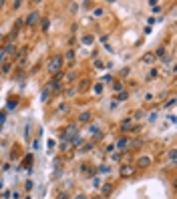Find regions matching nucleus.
<instances>
[{"label":"nucleus","instance_id":"15","mask_svg":"<svg viewBox=\"0 0 177 199\" xmlns=\"http://www.w3.org/2000/svg\"><path fill=\"white\" fill-rule=\"evenodd\" d=\"M169 159L175 161V149H171V151H169Z\"/></svg>","mask_w":177,"mask_h":199},{"label":"nucleus","instance_id":"3","mask_svg":"<svg viewBox=\"0 0 177 199\" xmlns=\"http://www.w3.org/2000/svg\"><path fill=\"white\" fill-rule=\"evenodd\" d=\"M131 173H133V167H129V165H125V167H123V171H121V175H123V177H129Z\"/></svg>","mask_w":177,"mask_h":199},{"label":"nucleus","instance_id":"2","mask_svg":"<svg viewBox=\"0 0 177 199\" xmlns=\"http://www.w3.org/2000/svg\"><path fill=\"white\" fill-rule=\"evenodd\" d=\"M36 20H38V12H30V14L26 16V20H24V22H26L28 26H34V22H36Z\"/></svg>","mask_w":177,"mask_h":199},{"label":"nucleus","instance_id":"19","mask_svg":"<svg viewBox=\"0 0 177 199\" xmlns=\"http://www.w3.org/2000/svg\"><path fill=\"white\" fill-rule=\"evenodd\" d=\"M0 6H4V0H0Z\"/></svg>","mask_w":177,"mask_h":199},{"label":"nucleus","instance_id":"11","mask_svg":"<svg viewBox=\"0 0 177 199\" xmlns=\"http://www.w3.org/2000/svg\"><path fill=\"white\" fill-rule=\"evenodd\" d=\"M43 30H48V18H43Z\"/></svg>","mask_w":177,"mask_h":199},{"label":"nucleus","instance_id":"12","mask_svg":"<svg viewBox=\"0 0 177 199\" xmlns=\"http://www.w3.org/2000/svg\"><path fill=\"white\" fill-rule=\"evenodd\" d=\"M93 185H95V187H101V185H103V181H101V179H99V177H97V179H95V181H93Z\"/></svg>","mask_w":177,"mask_h":199},{"label":"nucleus","instance_id":"5","mask_svg":"<svg viewBox=\"0 0 177 199\" xmlns=\"http://www.w3.org/2000/svg\"><path fill=\"white\" fill-rule=\"evenodd\" d=\"M79 121H81V123H89V121H91V113H81Z\"/></svg>","mask_w":177,"mask_h":199},{"label":"nucleus","instance_id":"10","mask_svg":"<svg viewBox=\"0 0 177 199\" xmlns=\"http://www.w3.org/2000/svg\"><path fill=\"white\" fill-rule=\"evenodd\" d=\"M4 121H6V113H0V129H2V125H4Z\"/></svg>","mask_w":177,"mask_h":199},{"label":"nucleus","instance_id":"14","mask_svg":"<svg viewBox=\"0 0 177 199\" xmlns=\"http://www.w3.org/2000/svg\"><path fill=\"white\" fill-rule=\"evenodd\" d=\"M83 42H85V44H91V42H93V36H85Z\"/></svg>","mask_w":177,"mask_h":199},{"label":"nucleus","instance_id":"21","mask_svg":"<svg viewBox=\"0 0 177 199\" xmlns=\"http://www.w3.org/2000/svg\"><path fill=\"white\" fill-rule=\"evenodd\" d=\"M0 167H2V165H0Z\"/></svg>","mask_w":177,"mask_h":199},{"label":"nucleus","instance_id":"7","mask_svg":"<svg viewBox=\"0 0 177 199\" xmlns=\"http://www.w3.org/2000/svg\"><path fill=\"white\" fill-rule=\"evenodd\" d=\"M149 163H151V159H149V157H141V159H139V165H141V167H147Z\"/></svg>","mask_w":177,"mask_h":199},{"label":"nucleus","instance_id":"6","mask_svg":"<svg viewBox=\"0 0 177 199\" xmlns=\"http://www.w3.org/2000/svg\"><path fill=\"white\" fill-rule=\"evenodd\" d=\"M131 125H133L131 119H125V121H123V125H121V129H123V131H129V129H131Z\"/></svg>","mask_w":177,"mask_h":199},{"label":"nucleus","instance_id":"4","mask_svg":"<svg viewBox=\"0 0 177 199\" xmlns=\"http://www.w3.org/2000/svg\"><path fill=\"white\" fill-rule=\"evenodd\" d=\"M153 60H155V54H153V52H149V54H145V56H143V62H149V65H151Z\"/></svg>","mask_w":177,"mask_h":199},{"label":"nucleus","instance_id":"20","mask_svg":"<svg viewBox=\"0 0 177 199\" xmlns=\"http://www.w3.org/2000/svg\"><path fill=\"white\" fill-rule=\"evenodd\" d=\"M93 199H103V197H99V195H97V197H93Z\"/></svg>","mask_w":177,"mask_h":199},{"label":"nucleus","instance_id":"8","mask_svg":"<svg viewBox=\"0 0 177 199\" xmlns=\"http://www.w3.org/2000/svg\"><path fill=\"white\" fill-rule=\"evenodd\" d=\"M127 141H129L127 137H123V139H119V143H117V147H125V145H127Z\"/></svg>","mask_w":177,"mask_h":199},{"label":"nucleus","instance_id":"18","mask_svg":"<svg viewBox=\"0 0 177 199\" xmlns=\"http://www.w3.org/2000/svg\"><path fill=\"white\" fill-rule=\"evenodd\" d=\"M75 199H87V195H77Z\"/></svg>","mask_w":177,"mask_h":199},{"label":"nucleus","instance_id":"16","mask_svg":"<svg viewBox=\"0 0 177 199\" xmlns=\"http://www.w3.org/2000/svg\"><path fill=\"white\" fill-rule=\"evenodd\" d=\"M109 171H111V169H109L107 165H103V167H101V173H109Z\"/></svg>","mask_w":177,"mask_h":199},{"label":"nucleus","instance_id":"17","mask_svg":"<svg viewBox=\"0 0 177 199\" xmlns=\"http://www.w3.org/2000/svg\"><path fill=\"white\" fill-rule=\"evenodd\" d=\"M58 199H69V197H67L64 193H60V195H58Z\"/></svg>","mask_w":177,"mask_h":199},{"label":"nucleus","instance_id":"13","mask_svg":"<svg viewBox=\"0 0 177 199\" xmlns=\"http://www.w3.org/2000/svg\"><path fill=\"white\" fill-rule=\"evenodd\" d=\"M113 89H115V91H121L123 86H121V82H113Z\"/></svg>","mask_w":177,"mask_h":199},{"label":"nucleus","instance_id":"1","mask_svg":"<svg viewBox=\"0 0 177 199\" xmlns=\"http://www.w3.org/2000/svg\"><path fill=\"white\" fill-rule=\"evenodd\" d=\"M60 65H62V56H54V58L48 62V71H50V73H58Z\"/></svg>","mask_w":177,"mask_h":199},{"label":"nucleus","instance_id":"9","mask_svg":"<svg viewBox=\"0 0 177 199\" xmlns=\"http://www.w3.org/2000/svg\"><path fill=\"white\" fill-rule=\"evenodd\" d=\"M95 93L101 95V93H103V84H95Z\"/></svg>","mask_w":177,"mask_h":199}]
</instances>
